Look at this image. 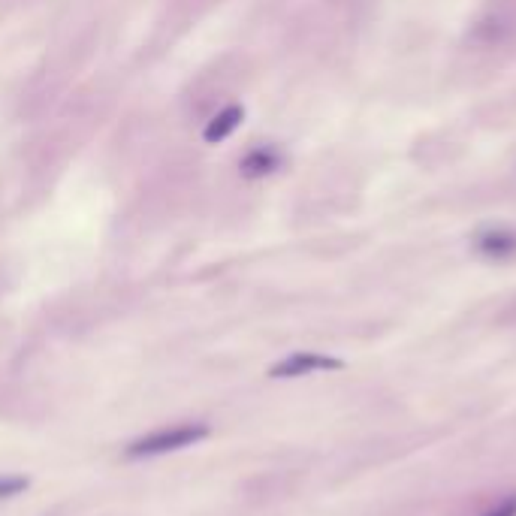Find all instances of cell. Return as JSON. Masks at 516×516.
Masks as SVG:
<instances>
[{"instance_id": "4", "label": "cell", "mask_w": 516, "mask_h": 516, "mask_svg": "<svg viewBox=\"0 0 516 516\" xmlns=\"http://www.w3.org/2000/svg\"><path fill=\"white\" fill-rule=\"evenodd\" d=\"M242 118H245V112H242V106H227V109H221L209 124H206V130H203V139L209 142V145H218V142H224L239 124H242Z\"/></svg>"}, {"instance_id": "2", "label": "cell", "mask_w": 516, "mask_h": 516, "mask_svg": "<svg viewBox=\"0 0 516 516\" xmlns=\"http://www.w3.org/2000/svg\"><path fill=\"white\" fill-rule=\"evenodd\" d=\"M341 369V360L335 357H323V354H311V351H299L284 357L281 363L272 366V378H302V375H314V372H335Z\"/></svg>"}, {"instance_id": "1", "label": "cell", "mask_w": 516, "mask_h": 516, "mask_svg": "<svg viewBox=\"0 0 516 516\" xmlns=\"http://www.w3.org/2000/svg\"><path fill=\"white\" fill-rule=\"evenodd\" d=\"M209 438V426L206 423H179L169 429H157L151 435L136 438L127 447V459H148V456H163V453H176L185 447H194L200 441Z\"/></svg>"}, {"instance_id": "6", "label": "cell", "mask_w": 516, "mask_h": 516, "mask_svg": "<svg viewBox=\"0 0 516 516\" xmlns=\"http://www.w3.org/2000/svg\"><path fill=\"white\" fill-rule=\"evenodd\" d=\"M28 486H31V480L22 477V474H0V498H16Z\"/></svg>"}, {"instance_id": "3", "label": "cell", "mask_w": 516, "mask_h": 516, "mask_svg": "<svg viewBox=\"0 0 516 516\" xmlns=\"http://www.w3.org/2000/svg\"><path fill=\"white\" fill-rule=\"evenodd\" d=\"M474 245L486 260H510L516 254V233L507 227H492V230H483Z\"/></svg>"}, {"instance_id": "5", "label": "cell", "mask_w": 516, "mask_h": 516, "mask_svg": "<svg viewBox=\"0 0 516 516\" xmlns=\"http://www.w3.org/2000/svg\"><path fill=\"white\" fill-rule=\"evenodd\" d=\"M281 163V157L272 151V148H257L251 154H245L242 160V176L245 179H260V176H269V172H275Z\"/></svg>"}, {"instance_id": "7", "label": "cell", "mask_w": 516, "mask_h": 516, "mask_svg": "<svg viewBox=\"0 0 516 516\" xmlns=\"http://www.w3.org/2000/svg\"><path fill=\"white\" fill-rule=\"evenodd\" d=\"M483 516H516V498H507V501H501L498 507L486 510Z\"/></svg>"}]
</instances>
